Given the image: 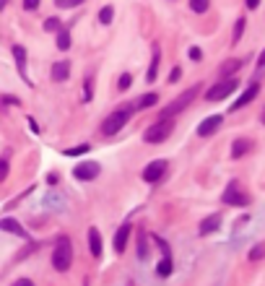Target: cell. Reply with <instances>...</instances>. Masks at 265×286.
I'll list each match as a JSON object with an SVG mask.
<instances>
[{
  "label": "cell",
  "instance_id": "obj_1",
  "mask_svg": "<svg viewBox=\"0 0 265 286\" xmlns=\"http://www.w3.org/2000/svg\"><path fill=\"white\" fill-rule=\"evenodd\" d=\"M52 266H55V271H60V273L71 271V266H73V245H71L68 237H60V239H57V245H55V250H52Z\"/></svg>",
  "mask_w": 265,
  "mask_h": 286
},
{
  "label": "cell",
  "instance_id": "obj_2",
  "mask_svg": "<svg viewBox=\"0 0 265 286\" xmlns=\"http://www.w3.org/2000/svg\"><path fill=\"white\" fill-rule=\"evenodd\" d=\"M197 94H201V86L195 83V86H190V89H187L185 94H180V97H177L174 102H169V104L161 109V115H159V117H161V120H172L174 115H180L185 107H190V102H192Z\"/></svg>",
  "mask_w": 265,
  "mask_h": 286
},
{
  "label": "cell",
  "instance_id": "obj_3",
  "mask_svg": "<svg viewBox=\"0 0 265 286\" xmlns=\"http://www.w3.org/2000/svg\"><path fill=\"white\" fill-rule=\"evenodd\" d=\"M130 115H132V109H130V107H125V109H117V112H112V115H109V117L102 122V133H104V136H117L120 130L127 125Z\"/></svg>",
  "mask_w": 265,
  "mask_h": 286
},
{
  "label": "cell",
  "instance_id": "obj_4",
  "mask_svg": "<svg viewBox=\"0 0 265 286\" xmlns=\"http://www.w3.org/2000/svg\"><path fill=\"white\" fill-rule=\"evenodd\" d=\"M237 86H239V78H221L218 83H213L211 89L206 91V99L208 102H221V99H226L237 91Z\"/></svg>",
  "mask_w": 265,
  "mask_h": 286
},
{
  "label": "cell",
  "instance_id": "obj_5",
  "mask_svg": "<svg viewBox=\"0 0 265 286\" xmlns=\"http://www.w3.org/2000/svg\"><path fill=\"white\" fill-rule=\"evenodd\" d=\"M172 120H159V122H153L146 133H143V141L146 143H161V141H167L169 138V133H172Z\"/></svg>",
  "mask_w": 265,
  "mask_h": 286
},
{
  "label": "cell",
  "instance_id": "obj_6",
  "mask_svg": "<svg viewBox=\"0 0 265 286\" xmlns=\"http://www.w3.org/2000/svg\"><path fill=\"white\" fill-rule=\"evenodd\" d=\"M224 203H226V206H247V203H250V195L239 187L237 180H231V182L226 185V190H224Z\"/></svg>",
  "mask_w": 265,
  "mask_h": 286
},
{
  "label": "cell",
  "instance_id": "obj_7",
  "mask_svg": "<svg viewBox=\"0 0 265 286\" xmlns=\"http://www.w3.org/2000/svg\"><path fill=\"white\" fill-rule=\"evenodd\" d=\"M99 172H102V167L96 162H81V164L73 167V177L81 180V182H91V180L99 177Z\"/></svg>",
  "mask_w": 265,
  "mask_h": 286
},
{
  "label": "cell",
  "instance_id": "obj_8",
  "mask_svg": "<svg viewBox=\"0 0 265 286\" xmlns=\"http://www.w3.org/2000/svg\"><path fill=\"white\" fill-rule=\"evenodd\" d=\"M164 174H167V162H164V159H156V162H151V164L143 169V180H146L148 185H153V182H159Z\"/></svg>",
  "mask_w": 265,
  "mask_h": 286
},
{
  "label": "cell",
  "instance_id": "obj_9",
  "mask_svg": "<svg viewBox=\"0 0 265 286\" xmlns=\"http://www.w3.org/2000/svg\"><path fill=\"white\" fill-rule=\"evenodd\" d=\"M221 125H224V115H211V117H206L201 125H197V136H201V138H208V136L216 133Z\"/></svg>",
  "mask_w": 265,
  "mask_h": 286
},
{
  "label": "cell",
  "instance_id": "obj_10",
  "mask_svg": "<svg viewBox=\"0 0 265 286\" xmlns=\"http://www.w3.org/2000/svg\"><path fill=\"white\" fill-rule=\"evenodd\" d=\"M257 94H260V83H250L247 89L242 91V97H239V99L231 104V112H237V109H242V107H247V104H250V102H252Z\"/></svg>",
  "mask_w": 265,
  "mask_h": 286
},
{
  "label": "cell",
  "instance_id": "obj_11",
  "mask_svg": "<svg viewBox=\"0 0 265 286\" xmlns=\"http://www.w3.org/2000/svg\"><path fill=\"white\" fill-rule=\"evenodd\" d=\"M13 57H16V65H18V76L24 78V83L31 86V78H29V73H26V47L16 45V47H13Z\"/></svg>",
  "mask_w": 265,
  "mask_h": 286
},
{
  "label": "cell",
  "instance_id": "obj_12",
  "mask_svg": "<svg viewBox=\"0 0 265 286\" xmlns=\"http://www.w3.org/2000/svg\"><path fill=\"white\" fill-rule=\"evenodd\" d=\"M130 232H132V224H130V221H125V224L117 229V234H115V250H117V252H125L127 239H130Z\"/></svg>",
  "mask_w": 265,
  "mask_h": 286
},
{
  "label": "cell",
  "instance_id": "obj_13",
  "mask_svg": "<svg viewBox=\"0 0 265 286\" xmlns=\"http://www.w3.org/2000/svg\"><path fill=\"white\" fill-rule=\"evenodd\" d=\"M88 247H91V255L99 260L102 255H104V250H102V234H99V229H88Z\"/></svg>",
  "mask_w": 265,
  "mask_h": 286
},
{
  "label": "cell",
  "instance_id": "obj_14",
  "mask_svg": "<svg viewBox=\"0 0 265 286\" xmlns=\"http://www.w3.org/2000/svg\"><path fill=\"white\" fill-rule=\"evenodd\" d=\"M252 151V141H247V138H237L234 143H231V159H242L245 153H250Z\"/></svg>",
  "mask_w": 265,
  "mask_h": 286
},
{
  "label": "cell",
  "instance_id": "obj_15",
  "mask_svg": "<svg viewBox=\"0 0 265 286\" xmlns=\"http://www.w3.org/2000/svg\"><path fill=\"white\" fill-rule=\"evenodd\" d=\"M50 73H52V81H68V76H71V62L68 60L55 62Z\"/></svg>",
  "mask_w": 265,
  "mask_h": 286
},
{
  "label": "cell",
  "instance_id": "obj_16",
  "mask_svg": "<svg viewBox=\"0 0 265 286\" xmlns=\"http://www.w3.org/2000/svg\"><path fill=\"white\" fill-rule=\"evenodd\" d=\"M216 229H221V216L218 213H211L208 218H203V224H201V234H213Z\"/></svg>",
  "mask_w": 265,
  "mask_h": 286
},
{
  "label": "cell",
  "instance_id": "obj_17",
  "mask_svg": "<svg viewBox=\"0 0 265 286\" xmlns=\"http://www.w3.org/2000/svg\"><path fill=\"white\" fill-rule=\"evenodd\" d=\"M242 68V60H226V62H221V68H218V76H224V78H234V73Z\"/></svg>",
  "mask_w": 265,
  "mask_h": 286
},
{
  "label": "cell",
  "instance_id": "obj_18",
  "mask_svg": "<svg viewBox=\"0 0 265 286\" xmlns=\"http://www.w3.org/2000/svg\"><path fill=\"white\" fill-rule=\"evenodd\" d=\"M0 229L3 232H8V234H18V237H26V232H24V227H21L16 218H3L0 221Z\"/></svg>",
  "mask_w": 265,
  "mask_h": 286
},
{
  "label": "cell",
  "instance_id": "obj_19",
  "mask_svg": "<svg viewBox=\"0 0 265 286\" xmlns=\"http://www.w3.org/2000/svg\"><path fill=\"white\" fill-rule=\"evenodd\" d=\"M159 60H161V52H159V45H153V57H151V65H148V81H156L159 76Z\"/></svg>",
  "mask_w": 265,
  "mask_h": 286
},
{
  "label": "cell",
  "instance_id": "obj_20",
  "mask_svg": "<svg viewBox=\"0 0 265 286\" xmlns=\"http://www.w3.org/2000/svg\"><path fill=\"white\" fill-rule=\"evenodd\" d=\"M112 18H115V8H112V6H104V8L99 11V21H102L104 26L112 24Z\"/></svg>",
  "mask_w": 265,
  "mask_h": 286
},
{
  "label": "cell",
  "instance_id": "obj_21",
  "mask_svg": "<svg viewBox=\"0 0 265 286\" xmlns=\"http://www.w3.org/2000/svg\"><path fill=\"white\" fill-rule=\"evenodd\" d=\"M156 273H159V276H164V278L172 273V255H164V258H161V263H159Z\"/></svg>",
  "mask_w": 265,
  "mask_h": 286
},
{
  "label": "cell",
  "instance_id": "obj_22",
  "mask_svg": "<svg viewBox=\"0 0 265 286\" xmlns=\"http://www.w3.org/2000/svg\"><path fill=\"white\" fill-rule=\"evenodd\" d=\"M57 47H60L62 52L71 47V34H68V29H60V31H57Z\"/></svg>",
  "mask_w": 265,
  "mask_h": 286
},
{
  "label": "cell",
  "instance_id": "obj_23",
  "mask_svg": "<svg viewBox=\"0 0 265 286\" xmlns=\"http://www.w3.org/2000/svg\"><path fill=\"white\" fill-rule=\"evenodd\" d=\"M156 102H159V94H153V91H151V94H143V97H141L138 107H141V109H148V107H153Z\"/></svg>",
  "mask_w": 265,
  "mask_h": 286
},
{
  "label": "cell",
  "instance_id": "obj_24",
  "mask_svg": "<svg viewBox=\"0 0 265 286\" xmlns=\"http://www.w3.org/2000/svg\"><path fill=\"white\" fill-rule=\"evenodd\" d=\"M252 263H257V260H262L265 258V242H260V245H255L252 250H250V255H247Z\"/></svg>",
  "mask_w": 265,
  "mask_h": 286
},
{
  "label": "cell",
  "instance_id": "obj_25",
  "mask_svg": "<svg viewBox=\"0 0 265 286\" xmlns=\"http://www.w3.org/2000/svg\"><path fill=\"white\" fill-rule=\"evenodd\" d=\"M91 99H94V76H88L83 86V102H91Z\"/></svg>",
  "mask_w": 265,
  "mask_h": 286
},
{
  "label": "cell",
  "instance_id": "obj_26",
  "mask_svg": "<svg viewBox=\"0 0 265 286\" xmlns=\"http://www.w3.org/2000/svg\"><path fill=\"white\" fill-rule=\"evenodd\" d=\"M208 6H211V0H190V8H192L195 13H206Z\"/></svg>",
  "mask_w": 265,
  "mask_h": 286
},
{
  "label": "cell",
  "instance_id": "obj_27",
  "mask_svg": "<svg viewBox=\"0 0 265 286\" xmlns=\"http://www.w3.org/2000/svg\"><path fill=\"white\" fill-rule=\"evenodd\" d=\"M245 24H247L245 18H239L237 24H234V37H231V42H234V45H237V42L242 39V34H245Z\"/></svg>",
  "mask_w": 265,
  "mask_h": 286
},
{
  "label": "cell",
  "instance_id": "obj_28",
  "mask_svg": "<svg viewBox=\"0 0 265 286\" xmlns=\"http://www.w3.org/2000/svg\"><path fill=\"white\" fill-rule=\"evenodd\" d=\"M62 153H65V156H81V153H88V143H81L76 148H65Z\"/></svg>",
  "mask_w": 265,
  "mask_h": 286
},
{
  "label": "cell",
  "instance_id": "obj_29",
  "mask_svg": "<svg viewBox=\"0 0 265 286\" xmlns=\"http://www.w3.org/2000/svg\"><path fill=\"white\" fill-rule=\"evenodd\" d=\"M62 24H60V18H47L44 21V31H60Z\"/></svg>",
  "mask_w": 265,
  "mask_h": 286
},
{
  "label": "cell",
  "instance_id": "obj_30",
  "mask_svg": "<svg viewBox=\"0 0 265 286\" xmlns=\"http://www.w3.org/2000/svg\"><path fill=\"white\" fill-rule=\"evenodd\" d=\"M39 247H42V242H31V245H26L24 250L18 252V260H24L26 255H31V252H34V250H39Z\"/></svg>",
  "mask_w": 265,
  "mask_h": 286
},
{
  "label": "cell",
  "instance_id": "obj_31",
  "mask_svg": "<svg viewBox=\"0 0 265 286\" xmlns=\"http://www.w3.org/2000/svg\"><path fill=\"white\" fill-rule=\"evenodd\" d=\"M81 3H86V0H55L57 8H76V6H81Z\"/></svg>",
  "mask_w": 265,
  "mask_h": 286
},
{
  "label": "cell",
  "instance_id": "obj_32",
  "mask_svg": "<svg viewBox=\"0 0 265 286\" xmlns=\"http://www.w3.org/2000/svg\"><path fill=\"white\" fill-rule=\"evenodd\" d=\"M138 258H148V242H146V234H141V242H138Z\"/></svg>",
  "mask_w": 265,
  "mask_h": 286
},
{
  "label": "cell",
  "instance_id": "obj_33",
  "mask_svg": "<svg viewBox=\"0 0 265 286\" xmlns=\"http://www.w3.org/2000/svg\"><path fill=\"white\" fill-rule=\"evenodd\" d=\"M8 172H11V164H8V159L3 156V159H0V182L8 180Z\"/></svg>",
  "mask_w": 265,
  "mask_h": 286
},
{
  "label": "cell",
  "instance_id": "obj_34",
  "mask_svg": "<svg viewBox=\"0 0 265 286\" xmlns=\"http://www.w3.org/2000/svg\"><path fill=\"white\" fill-rule=\"evenodd\" d=\"M130 83H132V78L125 73V76L120 78V83H117V86H120V91H127V89H130Z\"/></svg>",
  "mask_w": 265,
  "mask_h": 286
},
{
  "label": "cell",
  "instance_id": "obj_35",
  "mask_svg": "<svg viewBox=\"0 0 265 286\" xmlns=\"http://www.w3.org/2000/svg\"><path fill=\"white\" fill-rule=\"evenodd\" d=\"M201 57H203L201 47H190V60H195V62H197V60H201Z\"/></svg>",
  "mask_w": 265,
  "mask_h": 286
},
{
  "label": "cell",
  "instance_id": "obj_36",
  "mask_svg": "<svg viewBox=\"0 0 265 286\" xmlns=\"http://www.w3.org/2000/svg\"><path fill=\"white\" fill-rule=\"evenodd\" d=\"M39 3H42V0H24V8L26 11H34V8H39Z\"/></svg>",
  "mask_w": 265,
  "mask_h": 286
},
{
  "label": "cell",
  "instance_id": "obj_37",
  "mask_svg": "<svg viewBox=\"0 0 265 286\" xmlns=\"http://www.w3.org/2000/svg\"><path fill=\"white\" fill-rule=\"evenodd\" d=\"M11 286H34V281H31V278H18V281H13Z\"/></svg>",
  "mask_w": 265,
  "mask_h": 286
},
{
  "label": "cell",
  "instance_id": "obj_38",
  "mask_svg": "<svg viewBox=\"0 0 265 286\" xmlns=\"http://www.w3.org/2000/svg\"><path fill=\"white\" fill-rule=\"evenodd\" d=\"M180 76H182V71L180 68H172V73H169V81L174 83V81H180Z\"/></svg>",
  "mask_w": 265,
  "mask_h": 286
},
{
  "label": "cell",
  "instance_id": "obj_39",
  "mask_svg": "<svg viewBox=\"0 0 265 286\" xmlns=\"http://www.w3.org/2000/svg\"><path fill=\"white\" fill-rule=\"evenodd\" d=\"M245 3H247V8H250V11H255V8L260 6V0H245Z\"/></svg>",
  "mask_w": 265,
  "mask_h": 286
},
{
  "label": "cell",
  "instance_id": "obj_40",
  "mask_svg": "<svg viewBox=\"0 0 265 286\" xmlns=\"http://www.w3.org/2000/svg\"><path fill=\"white\" fill-rule=\"evenodd\" d=\"M257 68H265V50H262L260 57H257Z\"/></svg>",
  "mask_w": 265,
  "mask_h": 286
},
{
  "label": "cell",
  "instance_id": "obj_41",
  "mask_svg": "<svg viewBox=\"0 0 265 286\" xmlns=\"http://www.w3.org/2000/svg\"><path fill=\"white\" fill-rule=\"evenodd\" d=\"M6 6H8V0H0V11H3Z\"/></svg>",
  "mask_w": 265,
  "mask_h": 286
},
{
  "label": "cell",
  "instance_id": "obj_42",
  "mask_svg": "<svg viewBox=\"0 0 265 286\" xmlns=\"http://www.w3.org/2000/svg\"><path fill=\"white\" fill-rule=\"evenodd\" d=\"M262 122H265V109H262Z\"/></svg>",
  "mask_w": 265,
  "mask_h": 286
}]
</instances>
